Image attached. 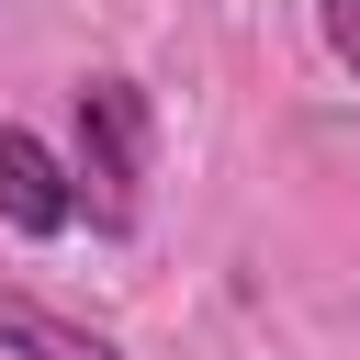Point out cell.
Listing matches in <instances>:
<instances>
[{"label": "cell", "mask_w": 360, "mask_h": 360, "mask_svg": "<svg viewBox=\"0 0 360 360\" xmlns=\"http://www.w3.org/2000/svg\"><path fill=\"white\" fill-rule=\"evenodd\" d=\"M146 146H158L146 90H135V79H79V169H68V191H79L90 225L124 236V225L146 214Z\"/></svg>", "instance_id": "obj_1"}, {"label": "cell", "mask_w": 360, "mask_h": 360, "mask_svg": "<svg viewBox=\"0 0 360 360\" xmlns=\"http://www.w3.org/2000/svg\"><path fill=\"white\" fill-rule=\"evenodd\" d=\"M0 225L11 236H68L79 225V191H68V158L22 124H0Z\"/></svg>", "instance_id": "obj_2"}, {"label": "cell", "mask_w": 360, "mask_h": 360, "mask_svg": "<svg viewBox=\"0 0 360 360\" xmlns=\"http://www.w3.org/2000/svg\"><path fill=\"white\" fill-rule=\"evenodd\" d=\"M0 349H11V360H124L101 326H79V315H56V304H34V292H11V281H0Z\"/></svg>", "instance_id": "obj_3"}, {"label": "cell", "mask_w": 360, "mask_h": 360, "mask_svg": "<svg viewBox=\"0 0 360 360\" xmlns=\"http://www.w3.org/2000/svg\"><path fill=\"white\" fill-rule=\"evenodd\" d=\"M326 45H338V68H360V0H326Z\"/></svg>", "instance_id": "obj_4"}]
</instances>
